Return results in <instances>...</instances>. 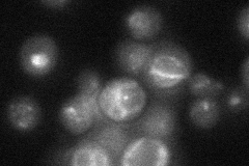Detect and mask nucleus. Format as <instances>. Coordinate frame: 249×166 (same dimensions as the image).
<instances>
[{
    "label": "nucleus",
    "instance_id": "7",
    "mask_svg": "<svg viewBox=\"0 0 249 166\" xmlns=\"http://www.w3.org/2000/svg\"><path fill=\"white\" fill-rule=\"evenodd\" d=\"M124 24L136 41H149L159 35L163 26V17L156 7L142 4L129 12Z\"/></svg>",
    "mask_w": 249,
    "mask_h": 166
},
{
    "label": "nucleus",
    "instance_id": "6",
    "mask_svg": "<svg viewBox=\"0 0 249 166\" xmlns=\"http://www.w3.org/2000/svg\"><path fill=\"white\" fill-rule=\"evenodd\" d=\"M142 136L166 141L173 137L177 128V114L173 107L163 102H154L135 123Z\"/></svg>",
    "mask_w": 249,
    "mask_h": 166
},
{
    "label": "nucleus",
    "instance_id": "17",
    "mask_svg": "<svg viewBox=\"0 0 249 166\" xmlns=\"http://www.w3.org/2000/svg\"><path fill=\"white\" fill-rule=\"evenodd\" d=\"M248 70H249V58H246L244 64H243V67H242V70H241V74H242V78H243V83H244V86H245V90L248 91L249 89V75H248Z\"/></svg>",
    "mask_w": 249,
    "mask_h": 166
},
{
    "label": "nucleus",
    "instance_id": "14",
    "mask_svg": "<svg viewBox=\"0 0 249 166\" xmlns=\"http://www.w3.org/2000/svg\"><path fill=\"white\" fill-rule=\"evenodd\" d=\"M78 92L81 93L83 97L87 98L92 106L96 108L97 111L102 113L99 106V97L102 92V79L98 72L91 69H85L81 71L77 78ZM104 115V114H103Z\"/></svg>",
    "mask_w": 249,
    "mask_h": 166
},
{
    "label": "nucleus",
    "instance_id": "8",
    "mask_svg": "<svg viewBox=\"0 0 249 166\" xmlns=\"http://www.w3.org/2000/svg\"><path fill=\"white\" fill-rule=\"evenodd\" d=\"M155 46L127 39L115 49V60L123 72L129 75H142L152 57Z\"/></svg>",
    "mask_w": 249,
    "mask_h": 166
},
{
    "label": "nucleus",
    "instance_id": "1",
    "mask_svg": "<svg viewBox=\"0 0 249 166\" xmlns=\"http://www.w3.org/2000/svg\"><path fill=\"white\" fill-rule=\"evenodd\" d=\"M193 62L183 47L174 43H162L154 48L142 79L150 89L159 93H174L188 80Z\"/></svg>",
    "mask_w": 249,
    "mask_h": 166
},
{
    "label": "nucleus",
    "instance_id": "10",
    "mask_svg": "<svg viewBox=\"0 0 249 166\" xmlns=\"http://www.w3.org/2000/svg\"><path fill=\"white\" fill-rule=\"evenodd\" d=\"M111 156L112 159L120 158L131 142L130 134L122 123L107 122L93 132L90 136Z\"/></svg>",
    "mask_w": 249,
    "mask_h": 166
},
{
    "label": "nucleus",
    "instance_id": "5",
    "mask_svg": "<svg viewBox=\"0 0 249 166\" xmlns=\"http://www.w3.org/2000/svg\"><path fill=\"white\" fill-rule=\"evenodd\" d=\"M171 153L165 141L149 136L132 140L121 157L123 166H165Z\"/></svg>",
    "mask_w": 249,
    "mask_h": 166
},
{
    "label": "nucleus",
    "instance_id": "12",
    "mask_svg": "<svg viewBox=\"0 0 249 166\" xmlns=\"http://www.w3.org/2000/svg\"><path fill=\"white\" fill-rule=\"evenodd\" d=\"M221 109L214 99H196L189 108L191 123L200 129H211L220 118Z\"/></svg>",
    "mask_w": 249,
    "mask_h": 166
},
{
    "label": "nucleus",
    "instance_id": "3",
    "mask_svg": "<svg viewBox=\"0 0 249 166\" xmlns=\"http://www.w3.org/2000/svg\"><path fill=\"white\" fill-rule=\"evenodd\" d=\"M59 56L58 46L48 35H35L22 44L20 64L24 72L34 78L49 75L56 67Z\"/></svg>",
    "mask_w": 249,
    "mask_h": 166
},
{
    "label": "nucleus",
    "instance_id": "15",
    "mask_svg": "<svg viewBox=\"0 0 249 166\" xmlns=\"http://www.w3.org/2000/svg\"><path fill=\"white\" fill-rule=\"evenodd\" d=\"M248 91L242 88L232 90L227 98V106L231 111H241L247 107Z\"/></svg>",
    "mask_w": 249,
    "mask_h": 166
},
{
    "label": "nucleus",
    "instance_id": "2",
    "mask_svg": "<svg viewBox=\"0 0 249 166\" xmlns=\"http://www.w3.org/2000/svg\"><path fill=\"white\" fill-rule=\"evenodd\" d=\"M147 96L143 88L131 77H118L108 81L99 97L104 116L115 123L131 122L143 112Z\"/></svg>",
    "mask_w": 249,
    "mask_h": 166
},
{
    "label": "nucleus",
    "instance_id": "9",
    "mask_svg": "<svg viewBox=\"0 0 249 166\" xmlns=\"http://www.w3.org/2000/svg\"><path fill=\"white\" fill-rule=\"evenodd\" d=\"M6 116L12 127L19 132H30L41 121V107L31 97L19 96L12 99L6 107Z\"/></svg>",
    "mask_w": 249,
    "mask_h": 166
},
{
    "label": "nucleus",
    "instance_id": "4",
    "mask_svg": "<svg viewBox=\"0 0 249 166\" xmlns=\"http://www.w3.org/2000/svg\"><path fill=\"white\" fill-rule=\"evenodd\" d=\"M58 117L64 128L73 135H81L88 132L99 121H109L79 92L61 105Z\"/></svg>",
    "mask_w": 249,
    "mask_h": 166
},
{
    "label": "nucleus",
    "instance_id": "13",
    "mask_svg": "<svg viewBox=\"0 0 249 166\" xmlns=\"http://www.w3.org/2000/svg\"><path fill=\"white\" fill-rule=\"evenodd\" d=\"M188 89L197 99H216L224 91L222 81L212 78L206 73L191 74L188 78Z\"/></svg>",
    "mask_w": 249,
    "mask_h": 166
},
{
    "label": "nucleus",
    "instance_id": "18",
    "mask_svg": "<svg viewBox=\"0 0 249 166\" xmlns=\"http://www.w3.org/2000/svg\"><path fill=\"white\" fill-rule=\"evenodd\" d=\"M44 5L51 7V9H62V7L69 4V1L66 0H50V1H43Z\"/></svg>",
    "mask_w": 249,
    "mask_h": 166
},
{
    "label": "nucleus",
    "instance_id": "16",
    "mask_svg": "<svg viewBox=\"0 0 249 166\" xmlns=\"http://www.w3.org/2000/svg\"><path fill=\"white\" fill-rule=\"evenodd\" d=\"M237 27L239 33L244 37L247 42L249 38V6H245L244 9L240 12L237 18Z\"/></svg>",
    "mask_w": 249,
    "mask_h": 166
},
{
    "label": "nucleus",
    "instance_id": "11",
    "mask_svg": "<svg viewBox=\"0 0 249 166\" xmlns=\"http://www.w3.org/2000/svg\"><path fill=\"white\" fill-rule=\"evenodd\" d=\"M113 163L111 156L92 138L81 140L72 149L69 162L75 166H109Z\"/></svg>",
    "mask_w": 249,
    "mask_h": 166
}]
</instances>
